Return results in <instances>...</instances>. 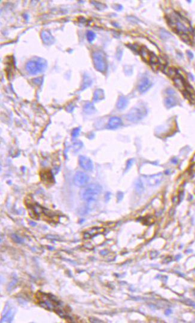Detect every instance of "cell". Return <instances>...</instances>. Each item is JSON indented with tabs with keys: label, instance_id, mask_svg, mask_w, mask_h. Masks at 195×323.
<instances>
[{
	"label": "cell",
	"instance_id": "6da1fadb",
	"mask_svg": "<svg viewBox=\"0 0 195 323\" xmlns=\"http://www.w3.org/2000/svg\"><path fill=\"white\" fill-rule=\"evenodd\" d=\"M168 22L171 28L183 38L189 40L192 34V28L190 23L178 13L173 12L168 15Z\"/></svg>",
	"mask_w": 195,
	"mask_h": 323
},
{
	"label": "cell",
	"instance_id": "7a4b0ae2",
	"mask_svg": "<svg viewBox=\"0 0 195 323\" xmlns=\"http://www.w3.org/2000/svg\"><path fill=\"white\" fill-rule=\"evenodd\" d=\"M102 187L97 183H92L83 190L81 196L83 200L88 203H93L97 200L102 192Z\"/></svg>",
	"mask_w": 195,
	"mask_h": 323
},
{
	"label": "cell",
	"instance_id": "3957f363",
	"mask_svg": "<svg viewBox=\"0 0 195 323\" xmlns=\"http://www.w3.org/2000/svg\"><path fill=\"white\" fill-rule=\"evenodd\" d=\"M47 66V62L41 58H34L26 64V70L31 75H36L46 70Z\"/></svg>",
	"mask_w": 195,
	"mask_h": 323
},
{
	"label": "cell",
	"instance_id": "277c9868",
	"mask_svg": "<svg viewBox=\"0 0 195 323\" xmlns=\"http://www.w3.org/2000/svg\"><path fill=\"white\" fill-rule=\"evenodd\" d=\"M37 297L41 303V306L49 310L56 309V311H58V308L61 306V303L57 300L56 297L51 295L40 293V295H38Z\"/></svg>",
	"mask_w": 195,
	"mask_h": 323
},
{
	"label": "cell",
	"instance_id": "5b68a950",
	"mask_svg": "<svg viewBox=\"0 0 195 323\" xmlns=\"http://www.w3.org/2000/svg\"><path fill=\"white\" fill-rule=\"evenodd\" d=\"M147 113L144 106H138L132 108L126 115V119L129 121L137 122L142 120Z\"/></svg>",
	"mask_w": 195,
	"mask_h": 323
},
{
	"label": "cell",
	"instance_id": "8992f818",
	"mask_svg": "<svg viewBox=\"0 0 195 323\" xmlns=\"http://www.w3.org/2000/svg\"><path fill=\"white\" fill-rule=\"evenodd\" d=\"M95 68L100 72L104 73L107 69V63L104 54L101 52H95L92 54Z\"/></svg>",
	"mask_w": 195,
	"mask_h": 323
},
{
	"label": "cell",
	"instance_id": "52a82bcc",
	"mask_svg": "<svg viewBox=\"0 0 195 323\" xmlns=\"http://www.w3.org/2000/svg\"><path fill=\"white\" fill-rule=\"evenodd\" d=\"M89 181V178L87 174L82 172H77L74 175V184L79 187H86Z\"/></svg>",
	"mask_w": 195,
	"mask_h": 323
},
{
	"label": "cell",
	"instance_id": "ba28073f",
	"mask_svg": "<svg viewBox=\"0 0 195 323\" xmlns=\"http://www.w3.org/2000/svg\"><path fill=\"white\" fill-rule=\"evenodd\" d=\"M79 162L80 167L86 171H92L93 169V164L92 160L85 156H80Z\"/></svg>",
	"mask_w": 195,
	"mask_h": 323
},
{
	"label": "cell",
	"instance_id": "9c48e42d",
	"mask_svg": "<svg viewBox=\"0 0 195 323\" xmlns=\"http://www.w3.org/2000/svg\"><path fill=\"white\" fill-rule=\"evenodd\" d=\"M40 178L42 182L47 185H52L55 181L53 175L50 170H44L40 173Z\"/></svg>",
	"mask_w": 195,
	"mask_h": 323
},
{
	"label": "cell",
	"instance_id": "30bf717a",
	"mask_svg": "<svg viewBox=\"0 0 195 323\" xmlns=\"http://www.w3.org/2000/svg\"><path fill=\"white\" fill-rule=\"evenodd\" d=\"M152 86V82L148 78H143L139 83L138 90L141 93H144L148 91Z\"/></svg>",
	"mask_w": 195,
	"mask_h": 323
},
{
	"label": "cell",
	"instance_id": "8fae6325",
	"mask_svg": "<svg viewBox=\"0 0 195 323\" xmlns=\"http://www.w3.org/2000/svg\"><path fill=\"white\" fill-rule=\"evenodd\" d=\"M122 125V121L121 119L117 116L112 117L108 122L107 128L108 129L114 130L120 127Z\"/></svg>",
	"mask_w": 195,
	"mask_h": 323
},
{
	"label": "cell",
	"instance_id": "7c38bea8",
	"mask_svg": "<svg viewBox=\"0 0 195 323\" xmlns=\"http://www.w3.org/2000/svg\"><path fill=\"white\" fill-rule=\"evenodd\" d=\"M162 174L159 173V174L152 175L151 176H148L147 178V183L150 186L153 187V186H156V185H159L162 181Z\"/></svg>",
	"mask_w": 195,
	"mask_h": 323
},
{
	"label": "cell",
	"instance_id": "4fadbf2b",
	"mask_svg": "<svg viewBox=\"0 0 195 323\" xmlns=\"http://www.w3.org/2000/svg\"><path fill=\"white\" fill-rule=\"evenodd\" d=\"M41 39L43 42L47 45H51L55 41L53 37L51 36V32L47 31H43L41 34Z\"/></svg>",
	"mask_w": 195,
	"mask_h": 323
},
{
	"label": "cell",
	"instance_id": "5bb4252c",
	"mask_svg": "<svg viewBox=\"0 0 195 323\" xmlns=\"http://www.w3.org/2000/svg\"><path fill=\"white\" fill-rule=\"evenodd\" d=\"M128 104V99L123 95H121L119 97V100L117 103V108L120 111H122L127 107Z\"/></svg>",
	"mask_w": 195,
	"mask_h": 323
},
{
	"label": "cell",
	"instance_id": "9a60e30c",
	"mask_svg": "<svg viewBox=\"0 0 195 323\" xmlns=\"http://www.w3.org/2000/svg\"><path fill=\"white\" fill-rule=\"evenodd\" d=\"M177 104V100L173 95H169L165 100V104L168 109L171 108Z\"/></svg>",
	"mask_w": 195,
	"mask_h": 323
},
{
	"label": "cell",
	"instance_id": "2e32d148",
	"mask_svg": "<svg viewBox=\"0 0 195 323\" xmlns=\"http://www.w3.org/2000/svg\"><path fill=\"white\" fill-rule=\"evenodd\" d=\"M104 99V92L103 90H96L95 91L93 94V100L95 102H98V101L103 100Z\"/></svg>",
	"mask_w": 195,
	"mask_h": 323
},
{
	"label": "cell",
	"instance_id": "e0dca14e",
	"mask_svg": "<svg viewBox=\"0 0 195 323\" xmlns=\"http://www.w3.org/2000/svg\"><path fill=\"white\" fill-rule=\"evenodd\" d=\"M83 110L84 111L87 113V115H91L94 113L95 111H96V109H95V106H93V104L92 103H87L84 106V107H83Z\"/></svg>",
	"mask_w": 195,
	"mask_h": 323
},
{
	"label": "cell",
	"instance_id": "ac0fdd59",
	"mask_svg": "<svg viewBox=\"0 0 195 323\" xmlns=\"http://www.w3.org/2000/svg\"><path fill=\"white\" fill-rule=\"evenodd\" d=\"M135 190H136V192H138L139 194L143 192V191L144 190V184H143V182H142L141 180H138L137 182H136Z\"/></svg>",
	"mask_w": 195,
	"mask_h": 323
},
{
	"label": "cell",
	"instance_id": "d6986e66",
	"mask_svg": "<svg viewBox=\"0 0 195 323\" xmlns=\"http://www.w3.org/2000/svg\"><path fill=\"white\" fill-rule=\"evenodd\" d=\"M86 36H87V40L89 41L90 43H92L96 38V34L93 32L91 31H87Z\"/></svg>",
	"mask_w": 195,
	"mask_h": 323
},
{
	"label": "cell",
	"instance_id": "ffe728a7",
	"mask_svg": "<svg viewBox=\"0 0 195 323\" xmlns=\"http://www.w3.org/2000/svg\"><path fill=\"white\" fill-rule=\"evenodd\" d=\"M80 128H75L74 130H73V131H72V137L75 138V137H78L80 134Z\"/></svg>",
	"mask_w": 195,
	"mask_h": 323
},
{
	"label": "cell",
	"instance_id": "44dd1931",
	"mask_svg": "<svg viewBox=\"0 0 195 323\" xmlns=\"http://www.w3.org/2000/svg\"><path fill=\"white\" fill-rule=\"evenodd\" d=\"M133 162H134V160H133L132 159H131V160H129L127 164H126V170H128L131 167V166H132V164H133Z\"/></svg>",
	"mask_w": 195,
	"mask_h": 323
}]
</instances>
